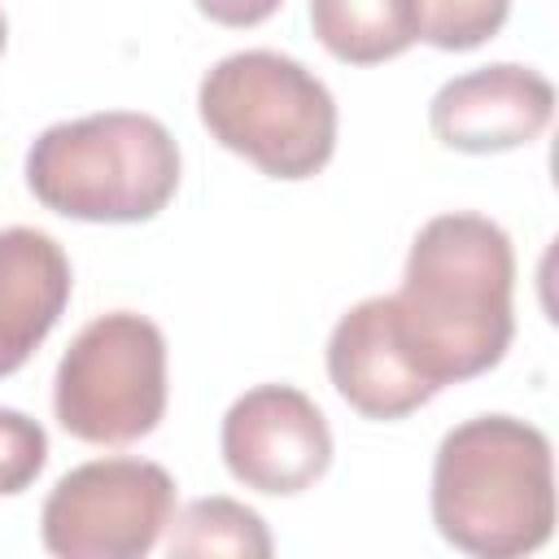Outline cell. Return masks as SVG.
<instances>
[{"mask_svg":"<svg viewBox=\"0 0 559 559\" xmlns=\"http://www.w3.org/2000/svg\"><path fill=\"white\" fill-rule=\"evenodd\" d=\"M310 26L345 66H380L415 44L411 0H310Z\"/></svg>","mask_w":559,"mask_h":559,"instance_id":"8fae6325","label":"cell"},{"mask_svg":"<svg viewBox=\"0 0 559 559\" xmlns=\"http://www.w3.org/2000/svg\"><path fill=\"white\" fill-rule=\"evenodd\" d=\"M328 376L332 389L358 415L384 424L406 419L411 411L437 397V389L419 376V367L402 345L393 297H367L336 319L328 336Z\"/></svg>","mask_w":559,"mask_h":559,"instance_id":"9c48e42d","label":"cell"},{"mask_svg":"<svg viewBox=\"0 0 559 559\" xmlns=\"http://www.w3.org/2000/svg\"><path fill=\"white\" fill-rule=\"evenodd\" d=\"M432 524L476 559H520L555 533V459L542 428L476 415L450 428L432 459Z\"/></svg>","mask_w":559,"mask_h":559,"instance_id":"7a4b0ae2","label":"cell"},{"mask_svg":"<svg viewBox=\"0 0 559 559\" xmlns=\"http://www.w3.org/2000/svg\"><path fill=\"white\" fill-rule=\"evenodd\" d=\"M175 515V480L148 459L70 467L39 511V537L61 559H144Z\"/></svg>","mask_w":559,"mask_h":559,"instance_id":"8992f818","label":"cell"},{"mask_svg":"<svg viewBox=\"0 0 559 559\" xmlns=\"http://www.w3.org/2000/svg\"><path fill=\"white\" fill-rule=\"evenodd\" d=\"M4 39H9V22H4V13H0V52H4Z\"/></svg>","mask_w":559,"mask_h":559,"instance_id":"2e32d148","label":"cell"},{"mask_svg":"<svg viewBox=\"0 0 559 559\" xmlns=\"http://www.w3.org/2000/svg\"><path fill=\"white\" fill-rule=\"evenodd\" d=\"M44 463H48V432L39 428V419L0 406V498L31 489Z\"/></svg>","mask_w":559,"mask_h":559,"instance_id":"5bb4252c","label":"cell"},{"mask_svg":"<svg viewBox=\"0 0 559 559\" xmlns=\"http://www.w3.org/2000/svg\"><path fill=\"white\" fill-rule=\"evenodd\" d=\"M555 118V87L542 70L493 61L454 74L428 105L432 135L454 153H507L533 144Z\"/></svg>","mask_w":559,"mask_h":559,"instance_id":"ba28073f","label":"cell"},{"mask_svg":"<svg viewBox=\"0 0 559 559\" xmlns=\"http://www.w3.org/2000/svg\"><path fill=\"white\" fill-rule=\"evenodd\" d=\"M57 424L87 445H131L166 415V336L135 310L92 319L57 362Z\"/></svg>","mask_w":559,"mask_h":559,"instance_id":"5b68a950","label":"cell"},{"mask_svg":"<svg viewBox=\"0 0 559 559\" xmlns=\"http://www.w3.org/2000/svg\"><path fill=\"white\" fill-rule=\"evenodd\" d=\"M275 550L266 520L236 502V498H197L166 524V555L170 559H210V555H231V559H266Z\"/></svg>","mask_w":559,"mask_h":559,"instance_id":"7c38bea8","label":"cell"},{"mask_svg":"<svg viewBox=\"0 0 559 559\" xmlns=\"http://www.w3.org/2000/svg\"><path fill=\"white\" fill-rule=\"evenodd\" d=\"M411 13L415 39L441 52H472L507 26L511 0H411Z\"/></svg>","mask_w":559,"mask_h":559,"instance_id":"4fadbf2b","label":"cell"},{"mask_svg":"<svg viewBox=\"0 0 559 559\" xmlns=\"http://www.w3.org/2000/svg\"><path fill=\"white\" fill-rule=\"evenodd\" d=\"M26 188L61 218L144 223L179 188V144L153 114L131 109L52 122L26 148Z\"/></svg>","mask_w":559,"mask_h":559,"instance_id":"3957f363","label":"cell"},{"mask_svg":"<svg viewBox=\"0 0 559 559\" xmlns=\"http://www.w3.org/2000/svg\"><path fill=\"white\" fill-rule=\"evenodd\" d=\"M205 131L271 179H310L336 153V100L297 57L245 48L197 87Z\"/></svg>","mask_w":559,"mask_h":559,"instance_id":"277c9868","label":"cell"},{"mask_svg":"<svg viewBox=\"0 0 559 559\" xmlns=\"http://www.w3.org/2000/svg\"><path fill=\"white\" fill-rule=\"evenodd\" d=\"M284 0H197V9L218 26H258L266 22Z\"/></svg>","mask_w":559,"mask_h":559,"instance_id":"9a60e30c","label":"cell"},{"mask_svg":"<svg viewBox=\"0 0 559 559\" xmlns=\"http://www.w3.org/2000/svg\"><path fill=\"white\" fill-rule=\"evenodd\" d=\"M74 275L66 249L39 227L0 231V380L26 367L66 314Z\"/></svg>","mask_w":559,"mask_h":559,"instance_id":"30bf717a","label":"cell"},{"mask_svg":"<svg viewBox=\"0 0 559 559\" xmlns=\"http://www.w3.org/2000/svg\"><path fill=\"white\" fill-rule=\"evenodd\" d=\"M511 236L485 214L428 218L406 253L393 314L402 345L432 389L485 376L515 336Z\"/></svg>","mask_w":559,"mask_h":559,"instance_id":"6da1fadb","label":"cell"},{"mask_svg":"<svg viewBox=\"0 0 559 559\" xmlns=\"http://www.w3.org/2000/svg\"><path fill=\"white\" fill-rule=\"evenodd\" d=\"M227 472L266 498H293L332 467V428L314 397L293 384H258L223 415Z\"/></svg>","mask_w":559,"mask_h":559,"instance_id":"52a82bcc","label":"cell"}]
</instances>
